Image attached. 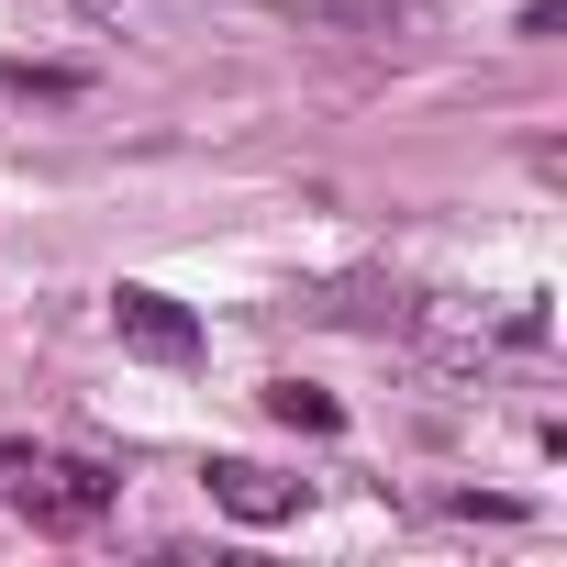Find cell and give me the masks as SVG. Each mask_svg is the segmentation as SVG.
I'll return each mask as SVG.
<instances>
[{"label":"cell","mask_w":567,"mask_h":567,"mask_svg":"<svg viewBox=\"0 0 567 567\" xmlns=\"http://www.w3.org/2000/svg\"><path fill=\"white\" fill-rule=\"evenodd\" d=\"M434 23H445V0H301V34L368 45V56H423Z\"/></svg>","instance_id":"cell-2"},{"label":"cell","mask_w":567,"mask_h":567,"mask_svg":"<svg viewBox=\"0 0 567 567\" xmlns=\"http://www.w3.org/2000/svg\"><path fill=\"white\" fill-rule=\"evenodd\" d=\"M0 501H12L34 534H90L112 512V478L90 456H34V445H0Z\"/></svg>","instance_id":"cell-1"},{"label":"cell","mask_w":567,"mask_h":567,"mask_svg":"<svg viewBox=\"0 0 567 567\" xmlns=\"http://www.w3.org/2000/svg\"><path fill=\"white\" fill-rule=\"evenodd\" d=\"M0 79H12V90H34V101H68V90H79L68 68H0Z\"/></svg>","instance_id":"cell-6"},{"label":"cell","mask_w":567,"mask_h":567,"mask_svg":"<svg viewBox=\"0 0 567 567\" xmlns=\"http://www.w3.org/2000/svg\"><path fill=\"white\" fill-rule=\"evenodd\" d=\"M112 334H123L134 357H156V368H189V357H200V323H189L167 290H134V278L112 290Z\"/></svg>","instance_id":"cell-3"},{"label":"cell","mask_w":567,"mask_h":567,"mask_svg":"<svg viewBox=\"0 0 567 567\" xmlns=\"http://www.w3.org/2000/svg\"><path fill=\"white\" fill-rule=\"evenodd\" d=\"M212 501L234 512V523H301V501H312V478H278V467H256V456H223L212 467Z\"/></svg>","instance_id":"cell-4"},{"label":"cell","mask_w":567,"mask_h":567,"mask_svg":"<svg viewBox=\"0 0 567 567\" xmlns=\"http://www.w3.org/2000/svg\"><path fill=\"white\" fill-rule=\"evenodd\" d=\"M267 412L290 423V434H334V423H346V412H334V390H301V379H278V390H267Z\"/></svg>","instance_id":"cell-5"}]
</instances>
